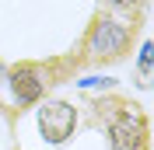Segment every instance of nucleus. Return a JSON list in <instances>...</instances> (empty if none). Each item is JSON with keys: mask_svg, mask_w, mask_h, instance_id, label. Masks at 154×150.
Instances as JSON below:
<instances>
[{"mask_svg": "<svg viewBox=\"0 0 154 150\" xmlns=\"http://www.w3.org/2000/svg\"><path fill=\"white\" fill-rule=\"evenodd\" d=\"M140 32L133 18H119V14H109V10H98L91 25H88L84 38H81V52H84L88 63H119V59L133 49V38Z\"/></svg>", "mask_w": 154, "mask_h": 150, "instance_id": "f257e3e1", "label": "nucleus"}, {"mask_svg": "<svg viewBox=\"0 0 154 150\" xmlns=\"http://www.w3.org/2000/svg\"><path fill=\"white\" fill-rule=\"evenodd\" d=\"M91 108H98V115L105 119V133H109L112 150H147V140H151L147 115L133 101L105 98V101H95Z\"/></svg>", "mask_w": 154, "mask_h": 150, "instance_id": "f03ea898", "label": "nucleus"}, {"mask_svg": "<svg viewBox=\"0 0 154 150\" xmlns=\"http://www.w3.org/2000/svg\"><path fill=\"white\" fill-rule=\"evenodd\" d=\"M11 91H14V105L18 108H28V105H38L42 98H46V87L49 84H60L56 74H53V63L42 66V63H32V59H25V63H14L11 66Z\"/></svg>", "mask_w": 154, "mask_h": 150, "instance_id": "7ed1b4c3", "label": "nucleus"}, {"mask_svg": "<svg viewBox=\"0 0 154 150\" xmlns=\"http://www.w3.org/2000/svg\"><path fill=\"white\" fill-rule=\"evenodd\" d=\"M77 129V108L70 101H42L38 105V133H42V140L60 147V143H67Z\"/></svg>", "mask_w": 154, "mask_h": 150, "instance_id": "20e7f679", "label": "nucleus"}, {"mask_svg": "<svg viewBox=\"0 0 154 150\" xmlns=\"http://www.w3.org/2000/svg\"><path fill=\"white\" fill-rule=\"evenodd\" d=\"M98 4H102L109 14H119V18H123V14H137L147 0H98Z\"/></svg>", "mask_w": 154, "mask_h": 150, "instance_id": "39448f33", "label": "nucleus"}, {"mask_svg": "<svg viewBox=\"0 0 154 150\" xmlns=\"http://www.w3.org/2000/svg\"><path fill=\"white\" fill-rule=\"evenodd\" d=\"M140 77H144V84H147V77H151V42L140 46Z\"/></svg>", "mask_w": 154, "mask_h": 150, "instance_id": "423d86ee", "label": "nucleus"}]
</instances>
